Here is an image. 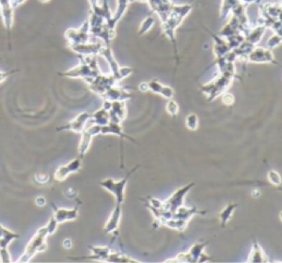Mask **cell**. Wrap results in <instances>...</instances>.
Listing matches in <instances>:
<instances>
[{"label": "cell", "mask_w": 282, "mask_h": 263, "mask_svg": "<svg viewBox=\"0 0 282 263\" xmlns=\"http://www.w3.org/2000/svg\"><path fill=\"white\" fill-rule=\"evenodd\" d=\"M138 169V167L133 169L130 173L127 174V176L123 179L119 180H114L112 179H106L99 182V185L104 188L106 191L111 193L116 200V204L118 205H122L124 201V192L125 188L127 185V182L129 180L131 175Z\"/></svg>", "instance_id": "cell-1"}, {"label": "cell", "mask_w": 282, "mask_h": 263, "mask_svg": "<svg viewBox=\"0 0 282 263\" xmlns=\"http://www.w3.org/2000/svg\"><path fill=\"white\" fill-rule=\"evenodd\" d=\"M206 245L207 243L197 242L188 253L179 254L174 260H168L166 263H207L210 261V256L204 252Z\"/></svg>", "instance_id": "cell-2"}, {"label": "cell", "mask_w": 282, "mask_h": 263, "mask_svg": "<svg viewBox=\"0 0 282 263\" xmlns=\"http://www.w3.org/2000/svg\"><path fill=\"white\" fill-rule=\"evenodd\" d=\"M195 186L194 182H190L188 185L178 189L172 195H170L167 199L162 202L163 204V210H169L172 212H175L179 208L184 206L185 198L187 196L190 190Z\"/></svg>", "instance_id": "cell-3"}, {"label": "cell", "mask_w": 282, "mask_h": 263, "mask_svg": "<svg viewBox=\"0 0 282 263\" xmlns=\"http://www.w3.org/2000/svg\"><path fill=\"white\" fill-rule=\"evenodd\" d=\"M92 115L88 112H83L78 114V116L72 121H70L69 124L58 129L59 131H72L76 133H82L87 127V124L90 122Z\"/></svg>", "instance_id": "cell-4"}, {"label": "cell", "mask_w": 282, "mask_h": 263, "mask_svg": "<svg viewBox=\"0 0 282 263\" xmlns=\"http://www.w3.org/2000/svg\"><path fill=\"white\" fill-rule=\"evenodd\" d=\"M110 122L121 124L127 116V110L125 105L121 101L111 102V107L108 110Z\"/></svg>", "instance_id": "cell-5"}, {"label": "cell", "mask_w": 282, "mask_h": 263, "mask_svg": "<svg viewBox=\"0 0 282 263\" xmlns=\"http://www.w3.org/2000/svg\"><path fill=\"white\" fill-rule=\"evenodd\" d=\"M247 60L257 63H276L270 50L263 48H258L251 51V53L247 56Z\"/></svg>", "instance_id": "cell-6"}, {"label": "cell", "mask_w": 282, "mask_h": 263, "mask_svg": "<svg viewBox=\"0 0 282 263\" xmlns=\"http://www.w3.org/2000/svg\"><path fill=\"white\" fill-rule=\"evenodd\" d=\"M120 218H121V205L116 204L113 211L111 212L109 218L107 219L105 227H104L105 233L110 234V233L116 232L118 228Z\"/></svg>", "instance_id": "cell-7"}, {"label": "cell", "mask_w": 282, "mask_h": 263, "mask_svg": "<svg viewBox=\"0 0 282 263\" xmlns=\"http://www.w3.org/2000/svg\"><path fill=\"white\" fill-rule=\"evenodd\" d=\"M80 168H81L80 159L76 158V159L70 161L69 164L58 168V170L55 173V179L58 181H63L70 176V174L77 172Z\"/></svg>", "instance_id": "cell-8"}, {"label": "cell", "mask_w": 282, "mask_h": 263, "mask_svg": "<svg viewBox=\"0 0 282 263\" xmlns=\"http://www.w3.org/2000/svg\"><path fill=\"white\" fill-rule=\"evenodd\" d=\"M0 8L4 26L7 29H11L13 25V8L11 0H0Z\"/></svg>", "instance_id": "cell-9"}, {"label": "cell", "mask_w": 282, "mask_h": 263, "mask_svg": "<svg viewBox=\"0 0 282 263\" xmlns=\"http://www.w3.org/2000/svg\"><path fill=\"white\" fill-rule=\"evenodd\" d=\"M247 262L249 263H268L269 260L268 257L265 255L263 249L261 248V246L259 245V243L255 241L252 244Z\"/></svg>", "instance_id": "cell-10"}, {"label": "cell", "mask_w": 282, "mask_h": 263, "mask_svg": "<svg viewBox=\"0 0 282 263\" xmlns=\"http://www.w3.org/2000/svg\"><path fill=\"white\" fill-rule=\"evenodd\" d=\"M101 134H104V135H106V134H112V135H116V136H118L120 139H127V140H130L132 142H135L134 139H132L130 136L126 135L120 124H117V123H112L110 122L109 124H107L106 126H102V129H101Z\"/></svg>", "instance_id": "cell-11"}, {"label": "cell", "mask_w": 282, "mask_h": 263, "mask_svg": "<svg viewBox=\"0 0 282 263\" xmlns=\"http://www.w3.org/2000/svg\"><path fill=\"white\" fill-rule=\"evenodd\" d=\"M77 217V209L73 210H65V209H57L54 219L60 224L65 221H72Z\"/></svg>", "instance_id": "cell-12"}, {"label": "cell", "mask_w": 282, "mask_h": 263, "mask_svg": "<svg viewBox=\"0 0 282 263\" xmlns=\"http://www.w3.org/2000/svg\"><path fill=\"white\" fill-rule=\"evenodd\" d=\"M103 96L106 98V100L107 101H122V100H125L127 98L131 97V95L124 92V91H121L119 89H113V88H110L109 90H107L106 93L103 95Z\"/></svg>", "instance_id": "cell-13"}, {"label": "cell", "mask_w": 282, "mask_h": 263, "mask_svg": "<svg viewBox=\"0 0 282 263\" xmlns=\"http://www.w3.org/2000/svg\"><path fill=\"white\" fill-rule=\"evenodd\" d=\"M148 85H149V89H151L153 93H157V94L164 96L165 98H168V99L173 97L174 93H173V90L171 88L164 86L156 80H153Z\"/></svg>", "instance_id": "cell-14"}, {"label": "cell", "mask_w": 282, "mask_h": 263, "mask_svg": "<svg viewBox=\"0 0 282 263\" xmlns=\"http://www.w3.org/2000/svg\"><path fill=\"white\" fill-rule=\"evenodd\" d=\"M90 122L93 123V125H99V126H106L110 123L109 113L106 108H101L98 111L92 114V117Z\"/></svg>", "instance_id": "cell-15"}, {"label": "cell", "mask_w": 282, "mask_h": 263, "mask_svg": "<svg viewBox=\"0 0 282 263\" xmlns=\"http://www.w3.org/2000/svg\"><path fill=\"white\" fill-rule=\"evenodd\" d=\"M236 209H237V204H228L226 206V208L220 211L218 217H219V220H220L221 227H225L227 226V224L230 222V220H231V218H232V216L234 214Z\"/></svg>", "instance_id": "cell-16"}, {"label": "cell", "mask_w": 282, "mask_h": 263, "mask_svg": "<svg viewBox=\"0 0 282 263\" xmlns=\"http://www.w3.org/2000/svg\"><path fill=\"white\" fill-rule=\"evenodd\" d=\"M91 249V251L93 252V257H91V259H95L100 262H106L108 255L111 253L109 247L104 246H94Z\"/></svg>", "instance_id": "cell-17"}, {"label": "cell", "mask_w": 282, "mask_h": 263, "mask_svg": "<svg viewBox=\"0 0 282 263\" xmlns=\"http://www.w3.org/2000/svg\"><path fill=\"white\" fill-rule=\"evenodd\" d=\"M82 139L80 141L78 151H79L80 155L84 156L88 152V150L90 148V145L92 144V141L94 139V136L90 132H88L87 130H85L82 132Z\"/></svg>", "instance_id": "cell-18"}, {"label": "cell", "mask_w": 282, "mask_h": 263, "mask_svg": "<svg viewBox=\"0 0 282 263\" xmlns=\"http://www.w3.org/2000/svg\"><path fill=\"white\" fill-rule=\"evenodd\" d=\"M186 126L189 131L194 132L199 128V118L195 113H190L186 119Z\"/></svg>", "instance_id": "cell-19"}, {"label": "cell", "mask_w": 282, "mask_h": 263, "mask_svg": "<svg viewBox=\"0 0 282 263\" xmlns=\"http://www.w3.org/2000/svg\"><path fill=\"white\" fill-rule=\"evenodd\" d=\"M267 179H268V181L270 182L272 185L274 186H281L282 185V176L280 175L279 172H277L276 170H270L268 172V176H267Z\"/></svg>", "instance_id": "cell-20"}, {"label": "cell", "mask_w": 282, "mask_h": 263, "mask_svg": "<svg viewBox=\"0 0 282 263\" xmlns=\"http://www.w3.org/2000/svg\"><path fill=\"white\" fill-rule=\"evenodd\" d=\"M165 110H166V112H167L169 115L175 117V116H177L178 112H179V106H178V104H177L174 100L171 99V100H169V101L167 102V104H166V106H165Z\"/></svg>", "instance_id": "cell-21"}, {"label": "cell", "mask_w": 282, "mask_h": 263, "mask_svg": "<svg viewBox=\"0 0 282 263\" xmlns=\"http://www.w3.org/2000/svg\"><path fill=\"white\" fill-rule=\"evenodd\" d=\"M235 102V97L232 94H224L223 97H222V103L227 105V106H231L233 105Z\"/></svg>", "instance_id": "cell-22"}, {"label": "cell", "mask_w": 282, "mask_h": 263, "mask_svg": "<svg viewBox=\"0 0 282 263\" xmlns=\"http://www.w3.org/2000/svg\"><path fill=\"white\" fill-rule=\"evenodd\" d=\"M25 0H11V5L12 8L15 9L17 7H19L20 5H22Z\"/></svg>", "instance_id": "cell-23"}, {"label": "cell", "mask_w": 282, "mask_h": 263, "mask_svg": "<svg viewBox=\"0 0 282 263\" xmlns=\"http://www.w3.org/2000/svg\"><path fill=\"white\" fill-rule=\"evenodd\" d=\"M7 77H8V74H7V73L0 72V83H1L2 81H4V80L7 79Z\"/></svg>", "instance_id": "cell-24"}, {"label": "cell", "mask_w": 282, "mask_h": 263, "mask_svg": "<svg viewBox=\"0 0 282 263\" xmlns=\"http://www.w3.org/2000/svg\"><path fill=\"white\" fill-rule=\"evenodd\" d=\"M280 219H281V220H282V211H281V212H280Z\"/></svg>", "instance_id": "cell-25"}, {"label": "cell", "mask_w": 282, "mask_h": 263, "mask_svg": "<svg viewBox=\"0 0 282 263\" xmlns=\"http://www.w3.org/2000/svg\"><path fill=\"white\" fill-rule=\"evenodd\" d=\"M41 1H42V2H48L49 0H41Z\"/></svg>", "instance_id": "cell-26"}]
</instances>
